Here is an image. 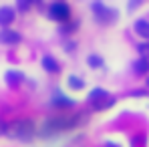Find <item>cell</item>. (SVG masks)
I'll list each match as a JSON object with an SVG mask.
<instances>
[{
	"instance_id": "obj_1",
	"label": "cell",
	"mask_w": 149,
	"mask_h": 147,
	"mask_svg": "<svg viewBox=\"0 0 149 147\" xmlns=\"http://www.w3.org/2000/svg\"><path fill=\"white\" fill-rule=\"evenodd\" d=\"M8 137L18 139V141H30L34 137V123L28 119H18V121L8 125Z\"/></svg>"
},
{
	"instance_id": "obj_2",
	"label": "cell",
	"mask_w": 149,
	"mask_h": 147,
	"mask_svg": "<svg viewBox=\"0 0 149 147\" xmlns=\"http://www.w3.org/2000/svg\"><path fill=\"white\" fill-rule=\"evenodd\" d=\"M77 119L79 117H52L42 125V135L49 137V135H54L58 131H65V129H71L73 125H77Z\"/></svg>"
},
{
	"instance_id": "obj_3",
	"label": "cell",
	"mask_w": 149,
	"mask_h": 147,
	"mask_svg": "<svg viewBox=\"0 0 149 147\" xmlns=\"http://www.w3.org/2000/svg\"><path fill=\"white\" fill-rule=\"evenodd\" d=\"M50 18H54V20H67L69 18V6L65 4V2H54V4H50Z\"/></svg>"
},
{
	"instance_id": "obj_4",
	"label": "cell",
	"mask_w": 149,
	"mask_h": 147,
	"mask_svg": "<svg viewBox=\"0 0 149 147\" xmlns=\"http://www.w3.org/2000/svg\"><path fill=\"white\" fill-rule=\"evenodd\" d=\"M93 10H95V14H97V18H99L101 22H109V20L117 18V12H115V10H109L107 6H103L99 2L93 4Z\"/></svg>"
},
{
	"instance_id": "obj_5",
	"label": "cell",
	"mask_w": 149,
	"mask_h": 147,
	"mask_svg": "<svg viewBox=\"0 0 149 147\" xmlns=\"http://www.w3.org/2000/svg\"><path fill=\"white\" fill-rule=\"evenodd\" d=\"M0 42L2 45H16V42H20V34L4 28V30H0Z\"/></svg>"
},
{
	"instance_id": "obj_6",
	"label": "cell",
	"mask_w": 149,
	"mask_h": 147,
	"mask_svg": "<svg viewBox=\"0 0 149 147\" xmlns=\"http://www.w3.org/2000/svg\"><path fill=\"white\" fill-rule=\"evenodd\" d=\"M12 20H14V10L8 8V6H2L0 8V24L6 26V24H10Z\"/></svg>"
},
{
	"instance_id": "obj_7",
	"label": "cell",
	"mask_w": 149,
	"mask_h": 147,
	"mask_svg": "<svg viewBox=\"0 0 149 147\" xmlns=\"http://www.w3.org/2000/svg\"><path fill=\"white\" fill-rule=\"evenodd\" d=\"M135 32L141 34L143 38H149V22H145V20H137V22H135Z\"/></svg>"
},
{
	"instance_id": "obj_8",
	"label": "cell",
	"mask_w": 149,
	"mask_h": 147,
	"mask_svg": "<svg viewBox=\"0 0 149 147\" xmlns=\"http://www.w3.org/2000/svg\"><path fill=\"white\" fill-rule=\"evenodd\" d=\"M42 67H45L49 73H58V65H56V61L50 59V56H45V59H42Z\"/></svg>"
},
{
	"instance_id": "obj_9",
	"label": "cell",
	"mask_w": 149,
	"mask_h": 147,
	"mask_svg": "<svg viewBox=\"0 0 149 147\" xmlns=\"http://www.w3.org/2000/svg\"><path fill=\"white\" fill-rule=\"evenodd\" d=\"M22 81V75L18 73V71H8L6 73V83L8 85H16V83H20Z\"/></svg>"
},
{
	"instance_id": "obj_10",
	"label": "cell",
	"mask_w": 149,
	"mask_h": 147,
	"mask_svg": "<svg viewBox=\"0 0 149 147\" xmlns=\"http://www.w3.org/2000/svg\"><path fill=\"white\" fill-rule=\"evenodd\" d=\"M135 71H137V73H147L149 71V61L147 59H139V61L135 63Z\"/></svg>"
},
{
	"instance_id": "obj_11",
	"label": "cell",
	"mask_w": 149,
	"mask_h": 147,
	"mask_svg": "<svg viewBox=\"0 0 149 147\" xmlns=\"http://www.w3.org/2000/svg\"><path fill=\"white\" fill-rule=\"evenodd\" d=\"M52 105H54V107H71L73 101H71L69 97H56L54 101H52Z\"/></svg>"
},
{
	"instance_id": "obj_12",
	"label": "cell",
	"mask_w": 149,
	"mask_h": 147,
	"mask_svg": "<svg viewBox=\"0 0 149 147\" xmlns=\"http://www.w3.org/2000/svg\"><path fill=\"white\" fill-rule=\"evenodd\" d=\"M69 85H71L73 89H81V87H83V81L77 79V77H69Z\"/></svg>"
},
{
	"instance_id": "obj_13",
	"label": "cell",
	"mask_w": 149,
	"mask_h": 147,
	"mask_svg": "<svg viewBox=\"0 0 149 147\" xmlns=\"http://www.w3.org/2000/svg\"><path fill=\"white\" fill-rule=\"evenodd\" d=\"M89 65H91V67H101V65H103V61H101L99 56L91 54V56H89Z\"/></svg>"
},
{
	"instance_id": "obj_14",
	"label": "cell",
	"mask_w": 149,
	"mask_h": 147,
	"mask_svg": "<svg viewBox=\"0 0 149 147\" xmlns=\"http://www.w3.org/2000/svg\"><path fill=\"white\" fill-rule=\"evenodd\" d=\"M139 52L143 54V59H147V56H149V42L141 45V47H139Z\"/></svg>"
},
{
	"instance_id": "obj_15",
	"label": "cell",
	"mask_w": 149,
	"mask_h": 147,
	"mask_svg": "<svg viewBox=\"0 0 149 147\" xmlns=\"http://www.w3.org/2000/svg\"><path fill=\"white\" fill-rule=\"evenodd\" d=\"M4 133H8V127H6L4 123L0 121V135H4Z\"/></svg>"
},
{
	"instance_id": "obj_16",
	"label": "cell",
	"mask_w": 149,
	"mask_h": 147,
	"mask_svg": "<svg viewBox=\"0 0 149 147\" xmlns=\"http://www.w3.org/2000/svg\"><path fill=\"white\" fill-rule=\"evenodd\" d=\"M28 6H30V2H18V8H20V10H26Z\"/></svg>"
},
{
	"instance_id": "obj_17",
	"label": "cell",
	"mask_w": 149,
	"mask_h": 147,
	"mask_svg": "<svg viewBox=\"0 0 149 147\" xmlns=\"http://www.w3.org/2000/svg\"><path fill=\"white\" fill-rule=\"evenodd\" d=\"M107 147H117V145H113V143H107Z\"/></svg>"
},
{
	"instance_id": "obj_18",
	"label": "cell",
	"mask_w": 149,
	"mask_h": 147,
	"mask_svg": "<svg viewBox=\"0 0 149 147\" xmlns=\"http://www.w3.org/2000/svg\"><path fill=\"white\" fill-rule=\"evenodd\" d=\"M147 87H149V79H147Z\"/></svg>"
}]
</instances>
